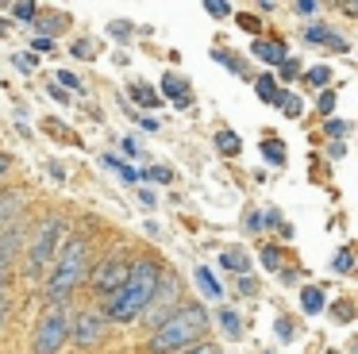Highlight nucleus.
I'll return each instance as SVG.
<instances>
[{
	"label": "nucleus",
	"mask_w": 358,
	"mask_h": 354,
	"mask_svg": "<svg viewBox=\"0 0 358 354\" xmlns=\"http://www.w3.org/2000/svg\"><path fill=\"white\" fill-rule=\"evenodd\" d=\"M212 143H216V150L224 154V158H239V150H243V139H239V131H231V127H220Z\"/></svg>",
	"instance_id": "nucleus-14"
},
{
	"label": "nucleus",
	"mask_w": 358,
	"mask_h": 354,
	"mask_svg": "<svg viewBox=\"0 0 358 354\" xmlns=\"http://www.w3.org/2000/svg\"><path fill=\"white\" fill-rule=\"evenodd\" d=\"M31 50H39V54H55V50H58V43H55V38L35 35V38H31Z\"/></svg>",
	"instance_id": "nucleus-37"
},
{
	"label": "nucleus",
	"mask_w": 358,
	"mask_h": 354,
	"mask_svg": "<svg viewBox=\"0 0 358 354\" xmlns=\"http://www.w3.org/2000/svg\"><path fill=\"white\" fill-rule=\"evenodd\" d=\"M8 169H12V158H8V154H0V181H4V174H8Z\"/></svg>",
	"instance_id": "nucleus-51"
},
{
	"label": "nucleus",
	"mask_w": 358,
	"mask_h": 354,
	"mask_svg": "<svg viewBox=\"0 0 358 354\" xmlns=\"http://www.w3.org/2000/svg\"><path fill=\"white\" fill-rule=\"evenodd\" d=\"M12 66H16V69H24V73H27V69L35 66V58H31V54H12Z\"/></svg>",
	"instance_id": "nucleus-43"
},
{
	"label": "nucleus",
	"mask_w": 358,
	"mask_h": 354,
	"mask_svg": "<svg viewBox=\"0 0 358 354\" xmlns=\"http://www.w3.org/2000/svg\"><path fill=\"white\" fill-rule=\"evenodd\" d=\"M70 339V316L62 308H47L35 323V335H31V354H58Z\"/></svg>",
	"instance_id": "nucleus-6"
},
{
	"label": "nucleus",
	"mask_w": 358,
	"mask_h": 354,
	"mask_svg": "<svg viewBox=\"0 0 358 354\" xmlns=\"http://www.w3.org/2000/svg\"><path fill=\"white\" fill-rule=\"evenodd\" d=\"M47 97H50V100H62V104H66V100H70V92L58 89V85H47Z\"/></svg>",
	"instance_id": "nucleus-47"
},
{
	"label": "nucleus",
	"mask_w": 358,
	"mask_h": 354,
	"mask_svg": "<svg viewBox=\"0 0 358 354\" xmlns=\"http://www.w3.org/2000/svg\"><path fill=\"white\" fill-rule=\"evenodd\" d=\"M70 54H73V58H81V62H93V58H96L93 38H73V43H70Z\"/></svg>",
	"instance_id": "nucleus-29"
},
{
	"label": "nucleus",
	"mask_w": 358,
	"mask_h": 354,
	"mask_svg": "<svg viewBox=\"0 0 358 354\" xmlns=\"http://www.w3.org/2000/svg\"><path fill=\"white\" fill-rule=\"evenodd\" d=\"M320 112H324V120L335 112V92H331V89H327V92H320Z\"/></svg>",
	"instance_id": "nucleus-40"
},
{
	"label": "nucleus",
	"mask_w": 358,
	"mask_h": 354,
	"mask_svg": "<svg viewBox=\"0 0 358 354\" xmlns=\"http://www.w3.org/2000/svg\"><path fill=\"white\" fill-rule=\"evenodd\" d=\"M212 58H216L224 69H231L235 77H243V81H250V66H247V58H239V54L224 50V46H216V50H212Z\"/></svg>",
	"instance_id": "nucleus-13"
},
{
	"label": "nucleus",
	"mask_w": 358,
	"mask_h": 354,
	"mask_svg": "<svg viewBox=\"0 0 358 354\" xmlns=\"http://www.w3.org/2000/svg\"><path fill=\"white\" fill-rule=\"evenodd\" d=\"M258 262H262L266 269H281V246L278 243H262L258 246Z\"/></svg>",
	"instance_id": "nucleus-25"
},
{
	"label": "nucleus",
	"mask_w": 358,
	"mask_h": 354,
	"mask_svg": "<svg viewBox=\"0 0 358 354\" xmlns=\"http://www.w3.org/2000/svg\"><path fill=\"white\" fill-rule=\"evenodd\" d=\"M104 335H108V320L101 312H78L70 320V339L78 346H96Z\"/></svg>",
	"instance_id": "nucleus-8"
},
{
	"label": "nucleus",
	"mask_w": 358,
	"mask_h": 354,
	"mask_svg": "<svg viewBox=\"0 0 358 354\" xmlns=\"http://www.w3.org/2000/svg\"><path fill=\"white\" fill-rule=\"evenodd\" d=\"M220 266H224L227 274L243 277V274H250V254L243 250V246H231V250H224V254H220Z\"/></svg>",
	"instance_id": "nucleus-12"
},
{
	"label": "nucleus",
	"mask_w": 358,
	"mask_h": 354,
	"mask_svg": "<svg viewBox=\"0 0 358 354\" xmlns=\"http://www.w3.org/2000/svg\"><path fill=\"white\" fill-rule=\"evenodd\" d=\"M158 97H162V100H173L178 108H193V89H189V77L173 73V69L162 77V89H158Z\"/></svg>",
	"instance_id": "nucleus-9"
},
{
	"label": "nucleus",
	"mask_w": 358,
	"mask_h": 354,
	"mask_svg": "<svg viewBox=\"0 0 358 354\" xmlns=\"http://www.w3.org/2000/svg\"><path fill=\"white\" fill-rule=\"evenodd\" d=\"M327 81H331V66H312L304 73V85H312V89H324Z\"/></svg>",
	"instance_id": "nucleus-27"
},
{
	"label": "nucleus",
	"mask_w": 358,
	"mask_h": 354,
	"mask_svg": "<svg viewBox=\"0 0 358 354\" xmlns=\"http://www.w3.org/2000/svg\"><path fill=\"white\" fill-rule=\"evenodd\" d=\"M4 320H8V292L0 297V327H4Z\"/></svg>",
	"instance_id": "nucleus-50"
},
{
	"label": "nucleus",
	"mask_w": 358,
	"mask_h": 354,
	"mask_svg": "<svg viewBox=\"0 0 358 354\" xmlns=\"http://www.w3.org/2000/svg\"><path fill=\"white\" fill-rule=\"evenodd\" d=\"M204 12L216 15V20H227V15H231V4H224V0H208V4H204Z\"/></svg>",
	"instance_id": "nucleus-34"
},
{
	"label": "nucleus",
	"mask_w": 358,
	"mask_h": 354,
	"mask_svg": "<svg viewBox=\"0 0 358 354\" xmlns=\"http://www.w3.org/2000/svg\"><path fill=\"white\" fill-rule=\"evenodd\" d=\"M139 181H155V185H170L173 181V169L170 166H150L139 174Z\"/></svg>",
	"instance_id": "nucleus-26"
},
{
	"label": "nucleus",
	"mask_w": 358,
	"mask_h": 354,
	"mask_svg": "<svg viewBox=\"0 0 358 354\" xmlns=\"http://www.w3.org/2000/svg\"><path fill=\"white\" fill-rule=\"evenodd\" d=\"M235 20H239V27H247L250 35H258V31H262V23H258V15H250V12H239Z\"/></svg>",
	"instance_id": "nucleus-36"
},
{
	"label": "nucleus",
	"mask_w": 358,
	"mask_h": 354,
	"mask_svg": "<svg viewBox=\"0 0 358 354\" xmlns=\"http://www.w3.org/2000/svg\"><path fill=\"white\" fill-rule=\"evenodd\" d=\"M208 331V308L204 304H178V312L150 331L147 339V354H181L185 346L201 343Z\"/></svg>",
	"instance_id": "nucleus-3"
},
{
	"label": "nucleus",
	"mask_w": 358,
	"mask_h": 354,
	"mask_svg": "<svg viewBox=\"0 0 358 354\" xmlns=\"http://www.w3.org/2000/svg\"><path fill=\"white\" fill-rule=\"evenodd\" d=\"M127 115H131V120L139 123L143 131H155V127H158V120H150V115H143V112H127Z\"/></svg>",
	"instance_id": "nucleus-42"
},
{
	"label": "nucleus",
	"mask_w": 358,
	"mask_h": 354,
	"mask_svg": "<svg viewBox=\"0 0 358 354\" xmlns=\"http://www.w3.org/2000/svg\"><path fill=\"white\" fill-rule=\"evenodd\" d=\"M331 269H335V274H339V277H347L350 269H355V254H350V246H343V250H339V254H335V258H331Z\"/></svg>",
	"instance_id": "nucleus-28"
},
{
	"label": "nucleus",
	"mask_w": 358,
	"mask_h": 354,
	"mask_svg": "<svg viewBox=\"0 0 358 354\" xmlns=\"http://www.w3.org/2000/svg\"><path fill=\"white\" fill-rule=\"evenodd\" d=\"M350 131H355V127H350V120H335V115H327V120H324V135H331L335 143H343Z\"/></svg>",
	"instance_id": "nucleus-24"
},
{
	"label": "nucleus",
	"mask_w": 358,
	"mask_h": 354,
	"mask_svg": "<svg viewBox=\"0 0 358 354\" xmlns=\"http://www.w3.org/2000/svg\"><path fill=\"white\" fill-rule=\"evenodd\" d=\"M104 166H108L112 174H120V181H127V185H135V181H139V169H135L131 162H124L120 154H112V150L104 154Z\"/></svg>",
	"instance_id": "nucleus-18"
},
{
	"label": "nucleus",
	"mask_w": 358,
	"mask_h": 354,
	"mask_svg": "<svg viewBox=\"0 0 358 354\" xmlns=\"http://www.w3.org/2000/svg\"><path fill=\"white\" fill-rule=\"evenodd\" d=\"M162 262L155 258V254H139V258L127 262V274H124V285H120L116 292H112L108 300H104L101 316L108 323H131L143 316V308L150 304V297H155L158 281H162Z\"/></svg>",
	"instance_id": "nucleus-1"
},
{
	"label": "nucleus",
	"mask_w": 358,
	"mask_h": 354,
	"mask_svg": "<svg viewBox=\"0 0 358 354\" xmlns=\"http://www.w3.org/2000/svg\"><path fill=\"white\" fill-rule=\"evenodd\" d=\"M293 12H296V15H316V12H320V4H316V0H296Z\"/></svg>",
	"instance_id": "nucleus-41"
},
{
	"label": "nucleus",
	"mask_w": 358,
	"mask_h": 354,
	"mask_svg": "<svg viewBox=\"0 0 358 354\" xmlns=\"http://www.w3.org/2000/svg\"><path fill=\"white\" fill-rule=\"evenodd\" d=\"M12 15H16L20 23H35V15H39V4H31V0H24V4H12Z\"/></svg>",
	"instance_id": "nucleus-30"
},
{
	"label": "nucleus",
	"mask_w": 358,
	"mask_h": 354,
	"mask_svg": "<svg viewBox=\"0 0 358 354\" xmlns=\"http://www.w3.org/2000/svg\"><path fill=\"white\" fill-rule=\"evenodd\" d=\"M120 150H124L127 158H135V154H139V143H135V139H120Z\"/></svg>",
	"instance_id": "nucleus-45"
},
{
	"label": "nucleus",
	"mask_w": 358,
	"mask_h": 354,
	"mask_svg": "<svg viewBox=\"0 0 358 354\" xmlns=\"http://www.w3.org/2000/svg\"><path fill=\"white\" fill-rule=\"evenodd\" d=\"M250 54H255L258 62H266V66H281V62L289 58V50H285V43H281V38H255Z\"/></svg>",
	"instance_id": "nucleus-11"
},
{
	"label": "nucleus",
	"mask_w": 358,
	"mask_h": 354,
	"mask_svg": "<svg viewBox=\"0 0 358 354\" xmlns=\"http://www.w3.org/2000/svg\"><path fill=\"white\" fill-rule=\"evenodd\" d=\"M281 285H296V274H293V269H281Z\"/></svg>",
	"instance_id": "nucleus-52"
},
{
	"label": "nucleus",
	"mask_w": 358,
	"mask_h": 354,
	"mask_svg": "<svg viewBox=\"0 0 358 354\" xmlns=\"http://www.w3.org/2000/svg\"><path fill=\"white\" fill-rule=\"evenodd\" d=\"M335 316H339V320H343V323H347V320H350V304H347V300H343V304H335Z\"/></svg>",
	"instance_id": "nucleus-49"
},
{
	"label": "nucleus",
	"mask_w": 358,
	"mask_h": 354,
	"mask_svg": "<svg viewBox=\"0 0 358 354\" xmlns=\"http://www.w3.org/2000/svg\"><path fill=\"white\" fill-rule=\"evenodd\" d=\"M235 285H239V292H243V297H255V292H258V277H255V274H243Z\"/></svg>",
	"instance_id": "nucleus-35"
},
{
	"label": "nucleus",
	"mask_w": 358,
	"mask_h": 354,
	"mask_svg": "<svg viewBox=\"0 0 358 354\" xmlns=\"http://www.w3.org/2000/svg\"><path fill=\"white\" fill-rule=\"evenodd\" d=\"M216 320H220V327H224L227 339H243V316L235 312V308H220Z\"/></svg>",
	"instance_id": "nucleus-20"
},
{
	"label": "nucleus",
	"mask_w": 358,
	"mask_h": 354,
	"mask_svg": "<svg viewBox=\"0 0 358 354\" xmlns=\"http://www.w3.org/2000/svg\"><path fill=\"white\" fill-rule=\"evenodd\" d=\"M4 31H8V23H0V38H4Z\"/></svg>",
	"instance_id": "nucleus-53"
},
{
	"label": "nucleus",
	"mask_w": 358,
	"mask_h": 354,
	"mask_svg": "<svg viewBox=\"0 0 358 354\" xmlns=\"http://www.w3.org/2000/svg\"><path fill=\"white\" fill-rule=\"evenodd\" d=\"M35 23H39L43 38H55L62 27H70V20H66L62 12H43V8H39V15H35Z\"/></svg>",
	"instance_id": "nucleus-17"
},
{
	"label": "nucleus",
	"mask_w": 358,
	"mask_h": 354,
	"mask_svg": "<svg viewBox=\"0 0 358 354\" xmlns=\"http://www.w3.org/2000/svg\"><path fill=\"white\" fill-rule=\"evenodd\" d=\"M296 73H301V62H296V58H285V62L278 66V73H273V77H278V85H281V81H293Z\"/></svg>",
	"instance_id": "nucleus-31"
},
{
	"label": "nucleus",
	"mask_w": 358,
	"mask_h": 354,
	"mask_svg": "<svg viewBox=\"0 0 358 354\" xmlns=\"http://www.w3.org/2000/svg\"><path fill=\"white\" fill-rule=\"evenodd\" d=\"M66 231H70L66 215H47V220L35 227L31 246H27V262H24V274L31 277V281H39V277L55 266L58 250H62V243H66Z\"/></svg>",
	"instance_id": "nucleus-4"
},
{
	"label": "nucleus",
	"mask_w": 358,
	"mask_h": 354,
	"mask_svg": "<svg viewBox=\"0 0 358 354\" xmlns=\"http://www.w3.org/2000/svg\"><path fill=\"white\" fill-rule=\"evenodd\" d=\"M181 354H220V346H216V343H204V339H201V343L185 346V351H181Z\"/></svg>",
	"instance_id": "nucleus-39"
},
{
	"label": "nucleus",
	"mask_w": 358,
	"mask_h": 354,
	"mask_svg": "<svg viewBox=\"0 0 358 354\" xmlns=\"http://www.w3.org/2000/svg\"><path fill=\"white\" fill-rule=\"evenodd\" d=\"M139 204H143V208H155V204H158V200H155V192H150L147 185L139 189Z\"/></svg>",
	"instance_id": "nucleus-46"
},
{
	"label": "nucleus",
	"mask_w": 358,
	"mask_h": 354,
	"mask_svg": "<svg viewBox=\"0 0 358 354\" xmlns=\"http://www.w3.org/2000/svg\"><path fill=\"white\" fill-rule=\"evenodd\" d=\"M247 231H250V235L262 231V212H247Z\"/></svg>",
	"instance_id": "nucleus-44"
},
{
	"label": "nucleus",
	"mask_w": 358,
	"mask_h": 354,
	"mask_svg": "<svg viewBox=\"0 0 358 354\" xmlns=\"http://www.w3.org/2000/svg\"><path fill=\"white\" fill-rule=\"evenodd\" d=\"M124 274H127V262L120 258V254H104L96 266H89V289L101 300H108L112 292L124 285Z\"/></svg>",
	"instance_id": "nucleus-7"
},
{
	"label": "nucleus",
	"mask_w": 358,
	"mask_h": 354,
	"mask_svg": "<svg viewBox=\"0 0 358 354\" xmlns=\"http://www.w3.org/2000/svg\"><path fill=\"white\" fill-rule=\"evenodd\" d=\"M304 43H316V46H331V50H339V54H347L350 50V43L339 35V31H331L327 23H308L304 27Z\"/></svg>",
	"instance_id": "nucleus-10"
},
{
	"label": "nucleus",
	"mask_w": 358,
	"mask_h": 354,
	"mask_svg": "<svg viewBox=\"0 0 358 354\" xmlns=\"http://www.w3.org/2000/svg\"><path fill=\"white\" fill-rule=\"evenodd\" d=\"M8 274H12V266H8V262H0V297H4V285H8Z\"/></svg>",
	"instance_id": "nucleus-48"
},
{
	"label": "nucleus",
	"mask_w": 358,
	"mask_h": 354,
	"mask_svg": "<svg viewBox=\"0 0 358 354\" xmlns=\"http://www.w3.org/2000/svg\"><path fill=\"white\" fill-rule=\"evenodd\" d=\"M250 81H255V97L262 100V104H273V100H278L281 85H278V77H273L270 69H266V73H258V77H250Z\"/></svg>",
	"instance_id": "nucleus-15"
},
{
	"label": "nucleus",
	"mask_w": 358,
	"mask_h": 354,
	"mask_svg": "<svg viewBox=\"0 0 358 354\" xmlns=\"http://www.w3.org/2000/svg\"><path fill=\"white\" fill-rule=\"evenodd\" d=\"M301 308L308 316H320L324 312V292L316 289V285H304V292H301Z\"/></svg>",
	"instance_id": "nucleus-22"
},
{
	"label": "nucleus",
	"mask_w": 358,
	"mask_h": 354,
	"mask_svg": "<svg viewBox=\"0 0 358 354\" xmlns=\"http://www.w3.org/2000/svg\"><path fill=\"white\" fill-rule=\"evenodd\" d=\"M131 31H135V27H131L127 20H112V23H108V35H116V38H127Z\"/></svg>",
	"instance_id": "nucleus-38"
},
{
	"label": "nucleus",
	"mask_w": 358,
	"mask_h": 354,
	"mask_svg": "<svg viewBox=\"0 0 358 354\" xmlns=\"http://www.w3.org/2000/svg\"><path fill=\"white\" fill-rule=\"evenodd\" d=\"M262 158L270 162V166H285V146H281V139H266L262 143Z\"/></svg>",
	"instance_id": "nucleus-23"
},
{
	"label": "nucleus",
	"mask_w": 358,
	"mask_h": 354,
	"mask_svg": "<svg viewBox=\"0 0 358 354\" xmlns=\"http://www.w3.org/2000/svg\"><path fill=\"white\" fill-rule=\"evenodd\" d=\"M178 297H181V277L173 274V269H162V281H158L155 297H150V304L143 308V327H162L166 320H170L173 312H178Z\"/></svg>",
	"instance_id": "nucleus-5"
},
{
	"label": "nucleus",
	"mask_w": 358,
	"mask_h": 354,
	"mask_svg": "<svg viewBox=\"0 0 358 354\" xmlns=\"http://www.w3.org/2000/svg\"><path fill=\"white\" fill-rule=\"evenodd\" d=\"M273 108H281V115H285V120H301V115H304V100L296 97V92H289V89L278 92Z\"/></svg>",
	"instance_id": "nucleus-16"
},
{
	"label": "nucleus",
	"mask_w": 358,
	"mask_h": 354,
	"mask_svg": "<svg viewBox=\"0 0 358 354\" xmlns=\"http://www.w3.org/2000/svg\"><path fill=\"white\" fill-rule=\"evenodd\" d=\"M58 89H66V92H81V77L73 73V69H58Z\"/></svg>",
	"instance_id": "nucleus-32"
},
{
	"label": "nucleus",
	"mask_w": 358,
	"mask_h": 354,
	"mask_svg": "<svg viewBox=\"0 0 358 354\" xmlns=\"http://www.w3.org/2000/svg\"><path fill=\"white\" fill-rule=\"evenodd\" d=\"M89 239L85 235H66L62 250H58L55 266L47 269V285H43V300L47 308H62L73 300V292L89 281Z\"/></svg>",
	"instance_id": "nucleus-2"
},
{
	"label": "nucleus",
	"mask_w": 358,
	"mask_h": 354,
	"mask_svg": "<svg viewBox=\"0 0 358 354\" xmlns=\"http://www.w3.org/2000/svg\"><path fill=\"white\" fill-rule=\"evenodd\" d=\"M278 339H281V343H293V339H296L293 316H281V320H278Z\"/></svg>",
	"instance_id": "nucleus-33"
},
{
	"label": "nucleus",
	"mask_w": 358,
	"mask_h": 354,
	"mask_svg": "<svg viewBox=\"0 0 358 354\" xmlns=\"http://www.w3.org/2000/svg\"><path fill=\"white\" fill-rule=\"evenodd\" d=\"M127 97H131L139 108H158V104H162V97H158V89H150V85H143V81H135L131 89H127Z\"/></svg>",
	"instance_id": "nucleus-21"
},
{
	"label": "nucleus",
	"mask_w": 358,
	"mask_h": 354,
	"mask_svg": "<svg viewBox=\"0 0 358 354\" xmlns=\"http://www.w3.org/2000/svg\"><path fill=\"white\" fill-rule=\"evenodd\" d=\"M266 354H278V351H266Z\"/></svg>",
	"instance_id": "nucleus-54"
},
{
	"label": "nucleus",
	"mask_w": 358,
	"mask_h": 354,
	"mask_svg": "<svg viewBox=\"0 0 358 354\" xmlns=\"http://www.w3.org/2000/svg\"><path fill=\"white\" fill-rule=\"evenodd\" d=\"M196 285H201V292H204V300H216V297H224V289H220V281H216V274H212L208 266H196Z\"/></svg>",
	"instance_id": "nucleus-19"
}]
</instances>
